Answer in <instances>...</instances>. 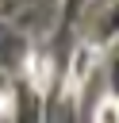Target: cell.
Wrapping results in <instances>:
<instances>
[{"mask_svg": "<svg viewBox=\"0 0 119 123\" xmlns=\"http://www.w3.org/2000/svg\"><path fill=\"white\" fill-rule=\"evenodd\" d=\"M96 58H100V50L96 46H77V54H73V65H69V92H81V85L88 81V73H92V65H96Z\"/></svg>", "mask_w": 119, "mask_h": 123, "instance_id": "obj_1", "label": "cell"}, {"mask_svg": "<svg viewBox=\"0 0 119 123\" xmlns=\"http://www.w3.org/2000/svg\"><path fill=\"white\" fill-rule=\"evenodd\" d=\"M27 69H31V85H35V88H46V81H50V62H42L38 54H31Z\"/></svg>", "mask_w": 119, "mask_h": 123, "instance_id": "obj_2", "label": "cell"}, {"mask_svg": "<svg viewBox=\"0 0 119 123\" xmlns=\"http://www.w3.org/2000/svg\"><path fill=\"white\" fill-rule=\"evenodd\" d=\"M96 123H119V100H115V96H104V100H100Z\"/></svg>", "mask_w": 119, "mask_h": 123, "instance_id": "obj_3", "label": "cell"}]
</instances>
